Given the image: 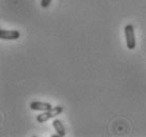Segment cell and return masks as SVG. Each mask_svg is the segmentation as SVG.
<instances>
[{"mask_svg": "<svg viewBox=\"0 0 146 137\" xmlns=\"http://www.w3.org/2000/svg\"><path fill=\"white\" fill-rule=\"evenodd\" d=\"M63 112V108L61 106H57L55 108H52L50 110L44 112L43 114H40V115H37V122H45V121L50 120V118H54V117L58 116L59 114H61Z\"/></svg>", "mask_w": 146, "mask_h": 137, "instance_id": "6da1fadb", "label": "cell"}, {"mask_svg": "<svg viewBox=\"0 0 146 137\" xmlns=\"http://www.w3.org/2000/svg\"><path fill=\"white\" fill-rule=\"evenodd\" d=\"M124 33H125L127 49H129V50L136 49V36H135V30H133V24H127L124 29Z\"/></svg>", "mask_w": 146, "mask_h": 137, "instance_id": "7a4b0ae2", "label": "cell"}, {"mask_svg": "<svg viewBox=\"0 0 146 137\" xmlns=\"http://www.w3.org/2000/svg\"><path fill=\"white\" fill-rule=\"evenodd\" d=\"M20 37V33L18 31H0V38L2 40H16Z\"/></svg>", "mask_w": 146, "mask_h": 137, "instance_id": "3957f363", "label": "cell"}, {"mask_svg": "<svg viewBox=\"0 0 146 137\" xmlns=\"http://www.w3.org/2000/svg\"><path fill=\"white\" fill-rule=\"evenodd\" d=\"M30 108L34 111H42V112H46V111L52 109V104H47V102H40V101H33L31 104Z\"/></svg>", "mask_w": 146, "mask_h": 137, "instance_id": "277c9868", "label": "cell"}, {"mask_svg": "<svg viewBox=\"0 0 146 137\" xmlns=\"http://www.w3.org/2000/svg\"><path fill=\"white\" fill-rule=\"evenodd\" d=\"M53 126L57 134H59L60 136H62V137L65 135V130H64V127H63V124H62V122H61V120L55 119L53 122Z\"/></svg>", "mask_w": 146, "mask_h": 137, "instance_id": "5b68a950", "label": "cell"}, {"mask_svg": "<svg viewBox=\"0 0 146 137\" xmlns=\"http://www.w3.org/2000/svg\"><path fill=\"white\" fill-rule=\"evenodd\" d=\"M50 2H52V0H41V7L43 9H46L50 5Z\"/></svg>", "mask_w": 146, "mask_h": 137, "instance_id": "8992f818", "label": "cell"}]
</instances>
